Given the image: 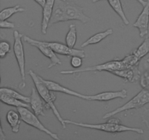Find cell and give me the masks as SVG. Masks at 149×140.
Masks as SVG:
<instances>
[{
  "mask_svg": "<svg viewBox=\"0 0 149 140\" xmlns=\"http://www.w3.org/2000/svg\"><path fill=\"white\" fill-rule=\"evenodd\" d=\"M29 74L31 77L32 80H33V83L35 85V87H36L37 91L39 92L41 97L43 99V100L47 104L49 108L52 109L54 115H55L57 119L58 120V121L62 125L63 128H66V125H65L66 123H65V120L62 118V116L61 115L60 112H58V109H57L55 105V101L56 99V96L54 93V91H52V90H50L48 88L47 86L42 81V77L37 75L35 72H33V70H29Z\"/></svg>",
  "mask_w": 149,
  "mask_h": 140,
  "instance_id": "obj_1",
  "label": "cell"
},
{
  "mask_svg": "<svg viewBox=\"0 0 149 140\" xmlns=\"http://www.w3.org/2000/svg\"><path fill=\"white\" fill-rule=\"evenodd\" d=\"M65 123L66 124H71V125H77V126L82 127V128H90V129L99 130V131H105L108 133H121L125 132V131H132L135 132L138 134H143L144 133L143 130L141 128H132V127H128L127 125H122V124H116L112 123L106 122L105 123L100 124H89L85 123H79L75 121L71 120H65Z\"/></svg>",
  "mask_w": 149,
  "mask_h": 140,
  "instance_id": "obj_2",
  "label": "cell"
},
{
  "mask_svg": "<svg viewBox=\"0 0 149 140\" xmlns=\"http://www.w3.org/2000/svg\"><path fill=\"white\" fill-rule=\"evenodd\" d=\"M149 103V89L143 88L136 96H134L132 99L128 101L126 104L122 105L120 107L114 109V110L109 112L104 115L103 119H107V118L113 117L114 115L120 113V112H125V111L130 110L132 109H139L143 107L144 105Z\"/></svg>",
  "mask_w": 149,
  "mask_h": 140,
  "instance_id": "obj_3",
  "label": "cell"
},
{
  "mask_svg": "<svg viewBox=\"0 0 149 140\" xmlns=\"http://www.w3.org/2000/svg\"><path fill=\"white\" fill-rule=\"evenodd\" d=\"M17 111L19 112L22 121L26 123L27 125H31L42 132L45 133L49 136L52 137L54 139H60V137L55 133H53L50 130L47 129L43 124L42 123L40 120L38 118L37 115L35 113H33L31 111L29 110L28 107H24V106H20L17 108Z\"/></svg>",
  "mask_w": 149,
  "mask_h": 140,
  "instance_id": "obj_4",
  "label": "cell"
},
{
  "mask_svg": "<svg viewBox=\"0 0 149 140\" xmlns=\"http://www.w3.org/2000/svg\"><path fill=\"white\" fill-rule=\"evenodd\" d=\"M127 69L124 61L122 60H112V61H108V62L103 63V64H98V65L93 66L87 67L81 70H66V71H61V74H72L76 73H83L87 71H106L109 72H111L113 71L116 70L123 69Z\"/></svg>",
  "mask_w": 149,
  "mask_h": 140,
  "instance_id": "obj_5",
  "label": "cell"
},
{
  "mask_svg": "<svg viewBox=\"0 0 149 140\" xmlns=\"http://www.w3.org/2000/svg\"><path fill=\"white\" fill-rule=\"evenodd\" d=\"M23 41L29 43V45L36 47L45 57H47V58L50 60L51 63L48 66V69L52 68V67L55 66L56 65H61L62 64V62L60 60V58L57 56L55 51L46 43L45 41L36 40V39H32V38L26 36V35H23Z\"/></svg>",
  "mask_w": 149,
  "mask_h": 140,
  "instance_id": "obj_6",
  "label": "cell"
},
{
  "mask_svg": "<svg viewBox=\"0 0 149 140\" xmlns=\"http://www.w3.org/2000/svg\"><path fill=\"white\" fill-rule=\"evenodd\" d=\"M13 36H14L13 52H14L16 61L18 64L22 81L23 83H25V80H26V61H25L24 48H23V41H22L23 35L19 33L17 31H14Z\"/></svg>",
  "mask_w": 149,
  "mask_h": 140,
  "instance_id": "obj_7",
  "label": "cell"
},
{
  "mask_svg": "<svg viewBox=\"0 0 149 140\" xmlns=\"http://www.w3.org/2000/svg\"><path fill=\"white\" fill-rule=\"evenodd\" d=\"M65 20H79L83 23H87L90 18L84 13V9L72 1L65 0Z\"/></svg>",
  "mask_w": 149,
  "mask_h": 140,
  "instance_id": "obj_8",
  "label": "cell"
},
{
  "mask_svg": "<svg viewBox=\"0 0 149 140\" xmlns=\"http://www.w3.org/2000/svg\"><path fill=\"white\" fill-rule=\"evenodd\" d=\"M46 43L57 54L66 55V56H74V55H77V56L81 57L82 58H84L86 57L84 50L75 49V48H69L66 44L64 45V44L61 43V42H46Z\"/></svg>",
  "mask_w": 149,
  "mask_h": 140,
  "instance_id": "obj_9",
  "label": "cell"
},
{
  "mask_svg": "<svg viewBox=\"0 0 149 140\" xmlns=\"http://www.w3.org/2000/svg\"><path fill=\"white\" fill-rule=\"evenodd\" d=\"M31 102L30 106L32 110L37 116L42 115L45 116V111L46 109H49V106L43 100L39 92L37 91L36 88H32L31 94Z\"/></svg>",
  "mask_w": 149,
  "mask_h": 140,
  "instance_id": "obj_10",
  "label": "cell"
},
{
  "mask_svg": "<svg viewBox=\"0 0 149 140\" xmlns=\"http://www.w3.org/2000/svg\"><path fill=\"white\" fill-rule=\"evenodd\" d=\"M149 0H147V4L143 7L142 12L138 15L134 23L133 26L139 30L140 36L144 37L148 34L149 32Z\"/></svg>",
  "mask_w": 149,
  "mask_h": 140,
  "instance_id": "obj_11",
  "label": "cell"
},
{
  "mask_svg": "<svg viewBox=\"0 0 149 140\" xmlns=\"http://www.w3.org/2000/svg\"><path fill=\"white\" fill-rule=\"evenodd\" d=\"M42 80L44 83H45L47 86L48 88L50 90L54 92H59V93H65V94L70 95V96H75V97L80 98L81 99H84V100L88 101L89 99V95H84L81 94V93H78V92H76L74 90H71V89L68 88L66 87H64L62 85L59 84L58 83H55V82L52 81V80H47L45 79L42 78Z\"/></svg>",
  "mask_w": 149,
  "mask_h": 140,
  "instance_id": "obj_12",
  "label": "cell"
},
{
  "mask_svg": "<svg viewBox=\"0 0 149 140\" xmlns=\"http://www.w3.org/2000/svg\"><path fill=\"white\" fill-rule=\"evenodd\" d=\"M127 96V90L126 89H122L118 91H106L93 96L89 95L88 101L108 102L115 99H125Z\"/></svg>",
  "mask_w": 149,
  "mask_h": 140,
  "instance_id": "obj_13",
  "label": "cell"
},
{
  "mask_svg": "<svg viewBox=\"0 0 149 140\" xmlns=\"http://www.w3.org/2000/svg\"><path fill=\"white\" fill-rule=\"evenodd\" d=\"M64 21H66L65 17V0H55L49 26Z\"/></svg>",
  "mask_w": 149,
  "mask_h": 140,
  "instance_id": "obj_14",
  "label": "cell"
},
{
  "mask_svg": "<svg viewBox=\"0 0 149 140\" xmlns=\"http://www.w3.org/2000/svg\"><path fill=\"white\" fill-rule=\"evenodd\" d=\"M111 74L122 77L124 80L130 82V83H134V82L137 81L139 80L140 77H141V73L138 70V66L113 71L111 72Z\"/></svg>",
  "mask_w": 149,
  "mask_h": 140,
  "instance_id": "obj_15",
  "label": "cell"
},
{
  "mask_svg": "<svg viewBox=\"0 0 149 140\" xmlns=\"http://www.w3.org/2000/svg\"><path fill=\"white\" fill-rule=\"evenodd\" d=\"M55 0H46L45 6L42 11V33L46 34L47 32V28L49 24L51 16L53 11L54 5H55Z\"/></svg>",
  "mask_w": 149,
  "mask_h": 140,
  "instance_id": "obj_16",
  "label": "cell"
},
{
  "mask_svg": "<svg viewBox=\"0 0 149 140\" xmlns=\"http://www.w3.org/2000/svg\"><path fill=\"white\" fill-rule=\"evenodd\" d=\"M6 119L7 123L10 125L12 128V131L13 133H17L20 128V123H21V118L18 112L15 110H10L7 113Z\"/></svg>",
  "mask_w": 149,
  "mask_h": 140,
  "instance_id": "obj_17",
  "label": "cell"
},
{
  "mask_svg": "<svg viewBox=\"0 0 149 140\" xmlns=\"http://www.w3.org/2000/svg\"><path fill=\"white\" fill-rule=\"evenodd\" d=\"M113 33V31L112 29H109L106 30L105 32H99V33L95 34L93 36H90L89 39L84 41L82 44H81V48H84V47H87L88 45H95V44L99 43L101 42L103 39L106 38L107 36H110Z\"/></svg>",
  "mask_w": 149,
  "mask_h": 140,
  "instance_id": "obj_18",
  "label": "cell"
},
{
  "mask_svg": "<svg viewBox=\"0 0 149 140\" xmlns=\"http://www.w3.org/2000/svg\"><path fill=\"white\" fill-rule=\"evenodd\" d=\"M0 99L2 103L5 104L9 105V106H15V107L17 108L20 106H24V107H29V105L26 102H23L21 100L13 98L12 96L6 95L4 93H0Z\"/></svg>",
  "mask_w": 149,
  "mask_h": 140,
  "instance_id": "obj_19",
  "label": "cell"
},
{
  "mask_svg": "<svg viewBox=\"0 0 149 140\" xmlns=\"http://www.w3.org/2000/svg\"><path fill=\"white\" fill-rule=\"evenodd\" d=\"M108 2H109V5L112 7V9L119 15V16L121 18L122 21H123V23L125 25H129L130 21L127 18L125 12H124L121 0H108Z\"/></svg>",
  "mask_w": 149,
  "mask_h": 140,
  "instance_id": "obj_20",
  "label": "cell"
},
{
  "mask_svg": "<svg viewBox=\"0 0 149 140\" xmlns=\"http://www.w3.org/2000/svg\"><path fill=\"white\" fill-rule=\"evenodd\" d=\"M26 9L20 7V5H15L12 7H7V8L3 9L0 13V20H7L11 16L17 13H23L26 11Z\"/></svg>",
  "mask_w": 149,
  "mask_h": 140,
  "instance_id": "obj_21",
  "label": "cell"
},
{
  "mask_svg": "<svg viewBox=\"0 0 149 140\" xmlns=\"http://www.w3.org/2000/svg\"><path fill=\"white\" fill-rule=\"evenodd\" d=\"M0 93H4V94L8 95V96L23 101V102H26V103H30L31 102V97L24 96V95L21 94L19 92L15 90L14 89L10 88L1 87V89H0Z\"/></svg>",
  "mask_w": 149,
  "mask_h": 140,
  "instance_id": "obj_22",
  "label": "cell"
},
{
  "mask_svg": "<svg viewBox=\"0 0 149 140\" xmlns=\"http://www.w3.org/2000/svg\"><path fill=\"white\" fill-rule=\"evenodd\" d=\"M77 27L74 24H71L69 26V30L65 36V44L69 48H74L76 45L77 39Z\"/></svg>",
  "mask_w": 149,
  "mask_h": 140,
  "instance_id": "obj_23",
  "label": "cell"
},
{
  "mask_svg": "<svg viewBox=\"0 0 149 140\" xmlns=\"http://www.w3.org/2000/svg\"><path fill=\"white\" fill-rule=\"evenodd\" d=\"M149 52V37L146 38L145 40L139 45L137 49L132 51V53L138 57L140 60L143 58L145 55H146Z\"/></svg>",
  "mask_w": 149,
  "mask_h": 140,
  "instance_id": "obj_24",
  "label": "cell"
},
{
  "mask_svg": "<svg viewBox=\"0 0 149 140\" xmlns=\"http://www.w3.org/2000/svg\"><path fill=\"white\" fill-rule=\"evenodd\" d=\"M140 84L143 88L149 89V69L146 70L140 77Z\"/></svg>",
  "mask_w": 149,
  "mask_h": 140,
  "instance_id": "obj_25",
  "label": "cell"
},
{
  "mask_svg": "<svg viewBox=\"0 0 149 140\" xmlns=\"http://www.w3.org/2000/svg\"><path fill=\"white\" fill-rule=\"evenodd\" d=\"M10 45L7 41H1L0 42V56L1 58H4L8 52H10Z\"/></svg>",
  "mask_w": 149,
  "mask_h": 140,
  "instance_id": "obj_26",
  "label": "cell"
},
{
  "mask_svg": "<svg viewBox=\"0 0 149 140\" xmlns=\"http://www.w3.org/2000/svg\"><path fill=\"white\" fill-rule=\"evenodd\" d=\"M71 66L74 69H79L82 65V58L77 55L71 56V61H70Z\"/></svg>",
  "mask_w": 149,
  "mask_h": 140,
  "instance_id": "obj_27",
  "label": "cell"
},
{
  "mask_svg": "<svg viewBox=\"0 0 149 140\" xmlns=\"http://www.w3.org/2000/svg\"><path fill=\"white\" fill-rule=\"evenodd\" d=\"M141 118L143 122L149 128V108H146L143 109L141 114Z\"/></svg>",
  "mask_w": 149,
  "mask_h": 140,
  "instance_id": "obj_28",
  "label": "cell"
},
{
  "mask_svg": "<svg viewBox=\"0 0 149 140\" xmlns=\"http://www.w3.org/2000/svg\"><path fill=\"white\" fill-rule=\"evenodd\" d=\"M0 27L1 29H14L15 27V25L14 23L7 21V20H4L0 21Z\"/></svg>",
  "mask_w": 149,
  "mask_h": 140,
  "instance_id": "obj_29",
  "label": "cell"
},
{
  "mask_svg": "<svg viewBox=\"0 0 149 140\" xmlns=\"http://www.w3.org/2000/svg\"><path fill=\"white\" fill-rule=\"evenodd\" d=\"M108 122L112 123H116V124H120L121 120L119 118H111L110 120H108Z\"/></svg>",
  "mask_w": 149,
  "mask_h": 140,
  "instance_id": "obj_30",
  "label": "cell"
},
{
  "mask_svg": "<svg viewBox=\"0 0 149 140\" xmlns=\"http://www.w3.org/2000/svg\"><path fill=\"white\" fill-rule=\"evenodd\" d=\"M6 139V136L4 134V131H3V128H2V125H1V128H0V139L1 140H4Z\"/></svg>",
  "mask_w": 149,
  "mask_h": 140,
  "instance_id": "obj_31",
  "label": "cell"
},
{
  "mask_svg": "<svg viewBox=\"0 0 149 140\" xmlns=\"http://www.w3.org/2000/svg\"><path fill=\"white\" fill-rule=\"evenodd\" d=\"M33 1H36V2L42 7H43L44 6H45V2H46V0H33Z\"/></svg>",
  "mask_w": 149,
  "mask_h": 140,
  "instance_id": "obj_32",
  "label": "cell"
},
{
  "mask_svg": "<svg viewBox=\"0 0 149 140\" xmlns=\"http://www.w3.org/2000/svg\"><path fill=\"white\" fill-rule=\"evenodd\" d=\"M136 1H138L143 7H144L147 4V0H136Z\"/></svg>",
  "mask_w": 149,
  "mask_h": 140,
  "instance_id": "obj_33",
  "label": "cell"
},
{
  "mask_svg": "<svg viewBox=\"0 0 149 140\" xmlns=\"http://www.w3.org/2000/svg\"><path fill=\"white\" fill-rule=\"evenodd\" d=\"M101 1V0H93V2L95 3V2H97V1Z\"/></svg>",
  "mask_w": 149,
  "mask_h": 140,
  "instance_id": "obj_34",
  "label": "cell"
},
{
  "mask_svg": "<svg viewBox=\"0 0 149 140\" xmlns=\"http://www.w3.org/2000/svg\"><path fill=\"white\" fill-rule=\"evenodd\" d=\"M146 61H147V62H148V63H149V58H147Z\"/></svg>",
  "mask_w": 149,
  "mask_h": 140,
  "instance_id": "obj_35",
  "label": "cell"
}]
</instances>
